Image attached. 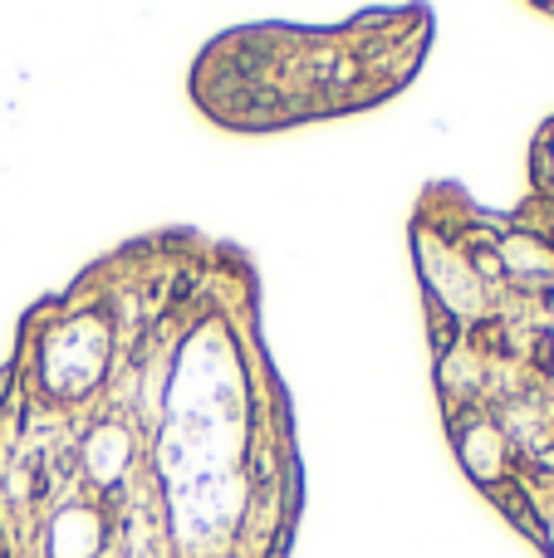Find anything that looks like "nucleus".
I'll return each mask as SVG.
<instances>
[{
    "label": "nucleus",
    "instance_id": "obj_1",
    "mask_svg": "<svg viewBox=\"0 0 554 558\" xmlns=\"http://www.w3.org/2000/svg\"><path fill=\"white\" fill-rule=\"evenodd\" d=\"M245 245L157 226L20 314L0 558H294L304 465Z\"/></svg>",
    "mask_w": 554,
    "mask_h": 558
},
{
    "label": "nucleus",
    "instance_id": "obj_5",
    "mask_svg": "<svg viewBox=\"0 0 554 558\" xmlns=\"http://www.w3.org/2000/svg\"><path fill=\"white\" fill-rule=\"evenodd\" d=\"M540 10V15H554V5H535Z\"/></svg>",
    "mask_w": 554,
    "mask_h": 558
},
{
    "label": "nucleus",
    "instance_id": "obj_2",
    "mask_svg": "<svg viewBox=\"0 0 554 558\" xmlns=\"http://www.w3.org/2000/svg\"><path fill=\"white\" fill-rule=\"evenodd\" d=\"M408 251L451 456L554 558V231L442 177L412 196Z\"/></svg>",
    "mask_w": 554,
    "mask_h": 558
},
{
    "label": "nucleus",
    "instance_id": "obj_4",
    "mask_svg": "<svg viewBox=\"0 0 554 558\" xmlns=\"http://www.w3.org/2000/svg\"><path fill=\"white\" fill-rule=\"evenodd\" d=\"M516 211L535 226H550L554 231V113L535 128L526 153V192H520Z\"/></svg>",
    "mask_w": 554,
    "mask_h": 558
},
{
    "label": "nucleus",
    "instance_id": "obj_3",
    "mask_svg": "<svg viewBox=\"0 0 554 558\" xmlns=\"http://www.w3.org/2000/svg\"><path fill=\"white\" fill-rule=\"evenodd\" d=\"M437 45L427 5H378L334 25L255 20L212 35L192 59L186 98L231 137H270L402 98Z\"/></svg>",
    "mask_w": 554,
    "mask_h": 558
}]
</instances>
